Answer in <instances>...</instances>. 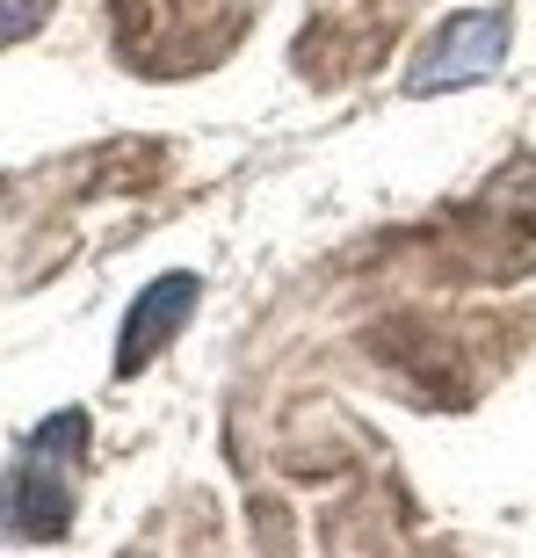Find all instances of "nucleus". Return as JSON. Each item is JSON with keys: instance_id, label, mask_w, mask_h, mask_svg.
I'll list each match as a JSON object with an SVG mask.
<instances>
[{"instance_id": "obj_1", "label": "nucleus", "mask_w": 536, "mask_h": 558, "mask_svg": "<svg viewBox=\"0 0 536 558\" xmlns=\"http://www.w3.org/2000/svg\"><path fill=\"white\" fill-rule=\"evenodd\" d=\"M81 435H87L81 414H59V421H44V428L29 435L22 464L8 472V508H0V530H15V537H59L65 522H73V478H65L59 464L81 450Z\"/></svg>"}, {"instance_id": "obj_2", "label": "nucleus", "mask_w": 536, "mask_h": 558, "mask_svg": "<svg viewBox=\"0 0 536 558\" xmlns=\"http://www.w3.org/2000/svg\"><path fill=\"white\" fill-rule=\"evenodd\" d=\"M508 59V15H464L442 29V44H435V59L413 65V95H442V87H464L478 81V73H494V65Z\"/></svg>"}, {"instance_id": "obj_3", "label": "nucleus", "mask_w": 536, "mask_h": 558, "mask_svg": "<svg viewBox=\"0 0 536 558\" xmlns=\"http://www.w3.org/2000/svg\"><path fill=\"white\" fill-rule=\"evenodd\" d=\"M188 305H196V276H160V283H145V298L131 305L124 319V349H117V371H145L153 355L174 341V327L188 319Z\"/></svg>"}, {"instance_id": "obj_4", "label": "nucleus", "mask_w": 536, "mask_h": 558, "mask_svg": "<svg viewBox=\"0 0 536 558\" xmlns=\"http://www.w3.org/2000/svg\"><path fill=\"white\" fill-rule=\"evenodd\" d=\"M44 15H51V0H0V44H8V37H29Z\"/></svg>"}]
</instances>
